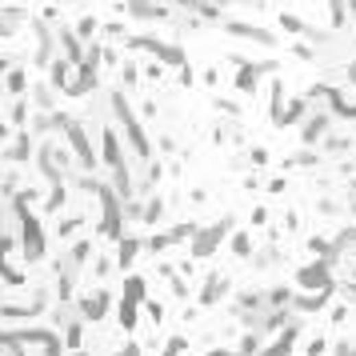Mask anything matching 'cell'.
<instances>
[{"mask_svg": "<svg viewBox=\"0 0 356 356\" xmlns=\"http://www.w3.org/2000/svg\"><path fill=\"white\" fill-rule=\"evenodd\" d=\"M137 257V240H120V264H132Z\"/></svg>", "mask_w": 356, "mask_h": 356, "instance_id": "11", "label": "cell"}, {"mask_svg": "<svg viewBox=\"0 0 356 356\" xmlns=\"http://www.w3.org/2000/svg\"><path fill=\"white\" fill-rule=\"evenodd\" d=\"M21 220H24V257H28V261H40V257H45L40 224H36V216L32 213H21Z\"/></svg>", "mask_w": 356, "mask_h": 356, "instance_id": "1", "label": "cell"}, {"mask_svg": "<svg viewBox=\"0 0 356 356\" xmlns=\"http://www.w3.org/2000/svg\"><path fill=\"white\" fill-rule=\"evenodd\" d=\"M268 69H272V64H244V69H240V76H237V88H240V93L257 88V76H261V72H268Z\"/></svg>", "mask_w": 356, "mask_h": 356, "instance_id": "5", "label": "cell"}, {"mask_svg": "<svg viewBox=\"0 0 356 356\" xmlns=\"http://www.w3.org/2000/svg\"><path fill=\"white\" fill-rule=\"evenodd\" d=\"M104 161L117 168V172H124V156H120V144H117V132H112V128H104Z\"/></svg>", "mask_w": 356, "mask_h": 356, "instance_id": "4", "label": "cell"}, {"mask_svg": "<svg viewBox=\"0 0 356 356\" xmlns=\"http://www.w3.org/2000/svg\"><path fill=\"white\" fill-rule=\"evenodd\" d=\"M224 233H228V220H220V224H213V228H209L204 237L196 240V248H192V252H196V257H209V252H213V244H216L220 237H224Z\"/></svg>", "mask_w": 356, "mask_h": 356, "instance_id": "3", "label": "cell"}, {"mask_svg": "<svg viewBox=\"0 0 356 356\" xmlns=\"http://www.w3.org/2000/svg\"><path fill=\"white\" fill-rule=\"evenodd\" d=\"M120 356H141V353H137V344H128V353H120Z\"/></svg>", "mask_w": 356, "mask_h": 356, "instance_id": "17", "label": "cell"}, {"mask_svg": "<svg viewBox=\"0 0 356 356\" xmlns=\"http://www.w3.org/2000/svg\"><path fill=\"white\" fill-rule=\"evenodd\" d=\"M112 104H117V117L124 120V132H128V141H132V148L137 152H148V144H144V137H141V128H137V117H132V108L124 104V96H112Z\"/></svg>", "mask_w": 356, "mask_h": 356, "instance_id": "2", "label": "cell"}, {"mask_svg": "<svg viewBox=\"0 0 356 356\" xmlns=\"http://www.w3.org/2000/svg\"><path fill=\"white\" fill-rule=\"evenodd\" d=\"M120 324H124V329L137 324V316H132V300H120Z\"/></svg>", "mask_w": 356, "mask_h": 356, "instance_id": "12", "label": "cell"}, {"mask_svg": "<svg viewBox=\"0 0 356 356\" xmlns=\"http://www.w3.org/2000/svg\"><path fill=\"white\" fill-rule=\"evenodd\" d=\"M144 281H137V276H132V281H128V300H141V296H144Z\"/></svg>", "mask_w": 356, "mask_h": 356, "instance_id": "13", "label": "cell"}, {"mask_svg": "<svg viewBox=\"0 0 356 356\" xmlns=\"http://www.w3.org/2000/svg\"><path fill=\"white\" fill-rule=\"evenodd\" d=\"M8 88L21 93V88H24V72H12V76H8Z\"/></svg>", "mask_w": 356, "mask_h": 356, "instance_id": "15", "label": "cell"}, {"mask_svg": "<svg viewBox=\"0 0 356 356\" xmlns=\"http://www.w3.org/2000/svg\"><path fill=\"white\" fill-rule=\"evenodd\" d=\"M292 340H296V324H292V329H288V333L281 336L276 344H272V353H264V356H288V348H292Z\"/></svg>", "mask_w": 356, "mask_h": 356, "instance_id": "8", "label": "cell"}, {"mask_svg": "<svg viewBox=\"0 0 356 356\" xmlns=\"http://www.w3.org/2000/svg\"><path fill=\"white\" fill-rule=\"evenodd\" d=\"M104 305H108V296H104V292H96L93 300H84V320H96V316L104 312Z\"/></svg>", "mask_w": 356, "mask_h": 356, "instance_id": "7", "label": "cell"}, {"mask_svg": "<svg viewBox=\"0 0 356 356\" xmlns=\"http://www.w3.org/2000/svg\"><path fill=\"white\" fill-rule=\"evenodd\" d=\"M76 32H80V36H93V32H96V21H93V16H84V21H80V28H76Z\"/></svg>", "mask_w": 356, "mask_h": 356, "instance_id": "14", "label": "cell"}, {"mask_svg": "<svg viewBox=\"0 0 356 356\" xmlns=\"http://www.w3.org/2000/svg\"><path fill=\"white\" fill-rule=\"evenodd\" d=\"M220 292H224V281H220V276H213V281H209V288H204V305H213Z\"/></svg>", "mask_w": 356, "mask_h": 356, "instance_id": "10", "label": "cell"}, {"mask_svg": "<svg viewBox=\"0 0 356 356\" xmlns=\"http://www.w3.org/2000/svg\"><path fill=\"white\" fill-rule=\"evenodd\" d=\"M300 285L305 288H329V276H324V268H305V272H300Z\"/></svg>", "mask_w": 356, "mask_h": 356, "instance_id": "6", "label": "cell"}, {"mask_svg": "<svg viewBox=\"0 0 356 356\" xmlns=\"http://www.w3.org/2000/svg\"><path fill=\"white\" fill-rule=\"evenodd\" d=\"M324 128H329V117H312V120H309V128H305V141H316V137H320Z\"/></svg>", "mask_w": 356, "mask_h": 356, "instance_id": "9", "label": "cell"}, {"mask_svg": "<svg viewBox=\"0 0 356 356\" xmlns=\"http://www.w3.org/2000/svg\"><path fill=\"white\" fill-rule=\"evenodd\" d=\"M233 248H237V257H248V237H237L233 240Z\"/></svg>", "mask_w": 356, "mask_h": 356, "instance_id": "16", "label": "cell"}]
</instances>
